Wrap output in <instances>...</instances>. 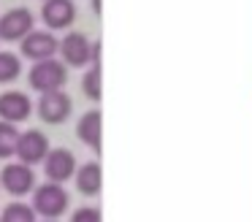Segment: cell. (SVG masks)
<instances>
[{"label":"cell","mask_w":252,"mask_h":222,"mask_svg":"<svg viewBox=\"0 0 252 222\" xmlns=\"http://www.w3.org/2000/svg\"><path fill=\"white\" fill-rule=\"evenodd\" d=\"M33 209L38 217L46 220H57L65 214L68 209V190L63 187V182H44L33 187Z\"/></svg>","instance_id":"1"},{"label":"cell","mask_w":252,"mask_h":222,"mask_svg":"<svg viewBox=\"0 0 252 222\" xmlns=\"http://www.w3.org/2000/svg\"><path fill=\"white\" fill-rule=\"evenodd\" d=\"M30 87L35 92H46V90H63L68 81V65L57 57H46V60H35L28 76Z\"/></svg>","instance_id":"2"},{"label":"cell","mask_w":252,"mask_h":222,"mask_svg":"<svg viewBox=\"0 0 252 222\" xmlns=\"http://www.w3.org/2000/svg\"><path fill=\"white\" fill-rule=\"evenodd\" d=\"M0 187L6 190L8 195L14 198H25V195L33 192L35 187V173H33V165L17 160V162H6L3 171H0Z\"/></svg>","instance_id":"3"},{"label":"cell","mask_w":252,"mask_h":222,"mask_svg":"<svg viewBox=\"0 0 252 222\" xmlns=\"http://www.w3.org/2000/svg\"><path fill=\"white\" fill-rule=\"evenodd\" d=\"M38 111V117L44 119L46 125H63L68 117H71V95L65 90H46L41 92V100L38 106H33Z\"/></svg>","instance_id":"4"},{"label":"cell","mask_w":252,"mask_h":222,"mask_svg":"<svg viewBox=\"0 0 252 222\" xmlns=\"http://www.w3.org/2000/svg\"><path fill=\"white\" fill-rule=\"evenodd\" d=\"M35 27V16L30 8H8L6 14L0 16V41H8V43H19L30 30Z\"/></svg>","instance_id":"5"},{"label":"cell","mask_w":252,"mask_h":222,"mask_svg":"<svg viewBox=\"0 0 252 222\" xmlns=\"http://www.w3.org/2000/svg\"><path fill=\"white\" fill-rule=\"evenodd\" d=\"M57 52H60L63 63H65L68 68H84V65L90 63L93 41H90L84 32L73 30V32H65V35L60 38V46H57Z\"/></svg>","instance_id":"6"},{"label":"cell","mask_w":252,"mask_h":222,"mask_svg":"<svg viewBox=\"0 0 252 222\" xmlns=\"http://www.w3.org/2000/svg\"><path fill=\"white\" fill-rule=\"evenodd\" d=\"M60 41L55 38V30H30L28 35L19 41V49H22V57L25 60H46V57H55Z\"/></svg>","instance_id":"7"},{"label":"cell","mask_w":252,"mask_h":222,"mask_svg":"<svg viewBox=\"0 0 252 222\" xmlns=\"http://www.w3.org/2000/svg\"><path fill=\"white\" fill-rule=\"evenodd\" d=\"M76 157H73L71 149H65V146H57V149L46 152L44 157V173L46 179H52V182H63L65 184L68 179H73V171H76Z\"/></svg>","instance_id":"8"},{"label":"cell","mask_w":252,"mask_h":222,"mask_svg":"<svg viewBox=\"0 0 252 222\" xmlns=\"http://www.w3.org/2000/svg\"><path fill=\"white\" fill-rule=\"evenodd\" d=\"M46 152H49V138L41 130H28V133H19L14 157H19L28 165H38V162H44Z\"/></svg>","instance_id":"9"},{"label":"cell","mask_w":252,"mask_h":222,"mask_svg":"<svg viewBox=\"0 0 252 222\" xmlns=\"http://www.w3.org/2000/svg\"><path fill=\"white\" fill-rule=\"evenodd\" d=\"M41 19L49 30H65L76 19V3L73 0H44Z\"/></svg>","instance_id":"10"},{"label":"cell","mask_w":252,"mask_h":222,"mask_svg":"<svg viewBox=\"0 0 252 222\" xmlns=\"http://www.w3.org/2000/svg\"><path fill=\"white\" fill-rule=\"evenodd\" d=\"M33 114V100L30 95L19 90H11V92H3L0 95V119H8V122H25V119Z\"/></svg>","instance_id":"11"},{"label":"cell","mask_w":252,"mask_h":222,"mask_svg":"<svg viewBox=\"0 0 252 222\" xmlns=\"http://www.w3.org/2000/svg\"><path fill=\"white\" fill-rule=\"evenodd\" d=\"M73 179H76V190L87 198H98L100 190H103V168H100L98 160H90L76 165L73 171Z\"/></svg>","instance_id":"12"},{"label":"cell","mask_w":252,"mask_h":222,"mask_svg":"<svg viewBox=\"0 0 252 222\" xmlns=\"http://www.w3.org/2000/svg\"><path fill=\"white\" fill-rule=\"evenodd\" d=\"M76 135L82 138L84 146L95 149V155H100V135H103V114L98 108L82 114L76 122Z\"/></svg>","instance_id":"13"},{"label":"cell","mask_w":252,"mask_h":222,"mask_svg":"<svg viewBox=\"0 0 252 222\" xmlns=\"http://www.w3.org/2000/svg\"><path fill=\"white\" fill-rule=\"evenodd\" d=\"M17 141H19V130L17 122L0 119V160H8L17 152Z\"/></svg>","instance_id":"14"},{"label":"cell","mask_w":252,"mask_h":222,"mask_svg":"<svg viewBox=\"0 0 252 222\" xmlns=\"http://www.w3.org/2000/svg\"><path fill=\"white\" fill-rule=\"evenodd\" d=\"M22 73V60L14 52H0V84H11Z\"/></svg>","instance_id":"15"},{"label":"cell","mask_w":252,"mask_h":222,"mask_svg":"<svg viewBox=\"0 0 252 222\" xmlns=\"http://www.w3.org/2000/svg\"><path fill=\"white\" fill-rule=\"evenodd\" d=\"M0 217L6 222H35V209L30 203H22V200H14V203H8L6 209L0 211Z\"/></svg>","instance_id":"16"},{"label":"cell","mask_w":252,"mask_h":222,"mask_svg":"<svg viewBox=\"0 0 252 222\" xmlns=\"http://www.w3.org/2000/svg\"><path fill=\"white\" fill-rule=\"evenodd\" d=\"M82 92L90 100H100V95H103V73H100V65H93V68L84 73Z\"/></svg>","instance_id":"17"},{"label":"cell","mask_w":252,"mask_h":222,"mask_svg":"<svg viewBox=\"0 0 252 222\" xmlns=\"http://www.w3.org/2000/svg\"><path fill=\"white\" fill-rule=\"evenodd\" d=\"M73 222H100V211L95 206H84V209L73 211Z\"/></svg>","instance_id":"18"},{"label":"cell","mask_w":252,"mask_h":222,"mask_svg":"<svg viewBox=\"0 0 252 222\" xmlns=\"http://www.w3.org/2000/svg\"><path fill=\"white\" fill-rule=\"evenodd\" d=\"M90 63L93 65H100V41L93 43V52H90Z\"/></svg>","instance_id":"19"},{"label":"cell","mask_w":252,"mask_h":222,"mask_svg":"<svg viewBox=\"0 0 252 222\" xmlns=\"http://www.w3.org/2000/svg\"><path fill=\"white\" fill-rule=\"evenodd\" d=\"M93 11H95V16L103 14V5H100V0H93Z\"/></svg>","instance_id":"20"}]
</instances>
